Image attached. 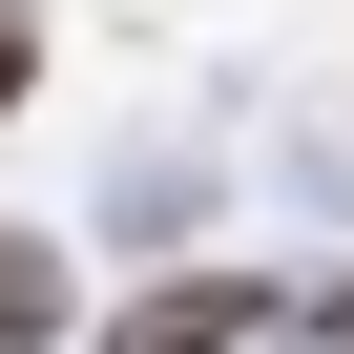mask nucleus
Listing matches in <instances>:
<instances>
[{
	"label": "nucleus",
	"mask_w": 354,
	"mask_h": 354,
	"mask_svg": "<svg viewBox=\"0 0 354 354\" xmlns=\"http://www.w3.org/2000/svg\"><path fill=\"white\" fill-rule=\"evenodd\" d=\"M250 313H271V292H250V271H167V292H146V313H104V354H230V333H250Z\"/></svg>",
	"instance_id": "f257e3e1"
},
{
	"label": "nucleus",
	"mask_w": 354,
	"mask_h": 354,
	"mask_svg": "<svg viewBox=\"0 0 354 354\" xmlns=\"http://www.w3.org/2000/svg\"><path fill=\"white\" fill-rule=\"evenodd\" d=\"M21 333H63V250H21V230H0V354H21Z\"/></svg>",
	"instance_id": "f03ea898"
},
{
	"label": "nucleus",
	"mask_w": 354,
	"mask_h": 354,
	"mask_svg": "<svg viewBox=\"0 0 354 354\" xmlns=\"http://www.w3.org/2000/svg\"><path fill=\"white\" fill-rule=\"evenodd\" d=\"M21 84H42V21H21V0H0V104H21Z\"/></svg>",
	"instance_id": "7ed1b4c3"
}]
</instances>
